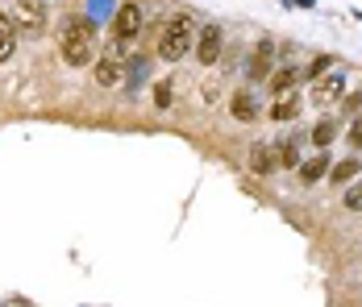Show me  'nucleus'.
Instances as JSON below:
<instances>
[{
	"mask_svg": "<svg viewBox=\"0 0 362 307\" xmlns=\"http://www.w3.org/2000/svg\"><path fill=\"white\" fill-rule=\"evenodd\" d=\"M250 171L254 174H275L284 171V162H279V145H267V141H258L250 150Z\"/></svg>",
	"mask_w": 362,
	"mask_h": 307,
	"instance_id": "0eeeda50",
	"label": "nucleus"
},
{
	"mask_svg": "<svg viewBox=\"0 0 362 307\" xmlns=\"http://www.w3.org/2000/svg\"><path fill=\"white\" fill-rule=\"evenodd\" d=\"M59 54L67 67H92L96 63V30L88 17H67L59 34Z\"/></svg>",
	"mask_w": 362,
	"mask_h": 307,
	"instance_id": "f257e3e1",
	"label": "nucleus"
},
{
	"mask_svg": "<svg viewBox=\"0 0 362 307\" xmlns=\"http://www.w3.org/2000/svg\"><path fill=\"white\" fill-rule=\"evenodd\" d=\"M300 116V92L296 96H279L271 104V121H296Z\"/></svg>",
	"mask_w": 362,
	"mask_h": 307,
	"instance_id": "ddd939ff",
	"label": "nucleus"
},
{
	"mask_svg": "<svg viewBox=\"0 0 362 307\" xmlns=\"http://www.w3.org/2000/svg\"><path fill=\"white\" fill-rule=\"evenodd\" d=\"M346 207H350V212H362V183L346 191Z\"/></svg>",
	"mask_w": 362,
	"mask_h": 307,
	"instance_id": "aec40b11",
	"label": "nucleus"
},
{
	"mask_svg": "<svg viewBox=\"0 0 362 307\" xmlns=\"http://www.w3.org/2000/svg\"><path fill=\"white\" fill-rule=\"evenodd\" d=\"M229 112L238 116V121H258V100H254V92H233L229 96Z\"/></svg>",
	"mask_w": 362,
	"mask_h": 307,
	"instance_id": "9b49d317",
	"label": "nucleus"
},
{
	"mask_svg": "<svg viewBox=\"0 0 362 307\" xmlns=\"http://www.w3.org/2000/svg\"><path fill=\"white\" fill-rule=\"evenodd\" d=\"M279 162L284 167H300V137H291L288 145H279Z\"/></svg>",
	"mask_w": 362,
	"mask_h": 307,
	"instance_id": "f3484780",
	"label": "nucleus"
},
{
	"mask_svg": "<svg viewBox=\"0 0 362 307\" xmlns=\"http://www.w3.org/2000/svg\"><path fill=\"white\" fill-rule=\"evenodd\" d=\"M296 171H300V179H304V183H317V179H325V174H329V158H325V154H317V158L300 162Z\"/></svg>",
	"mask_w": 362,
	"mask_h": 307,
	"instance_id": "4468645a",
	"label": "nucleus"
},
{
	"mask_svg": "<svg viewBox=\"0 0 362 307\" xmlns=\"http://www.w3.org/2000/svg\"><path fill=\"white\" fill-rule=\"evenodd\" d=\"M341 104H346V112H358V104H362V92H350V96H341Z\"/></svg>",
	"mask_w": 362,
	"mask_h": 307,
	"instance_id": "412c9836",
	"label": "nucleus"
},
{
	"mask_svg": "<svg viewBox=\"0 0 362 307\" xmlns=\"http://www.w3.org/2000/svg\"><path fill=\"white\" fill-rule=\"evenodd\" d=\"M196 34H200L196 17H192V13H175V17L163 25V34H158V59H163V63L187 59L192 46H196Z\"/></svg>",
	"mask_w": 362,
	"mask_h": 307,
	"instance_id": "f03ea898",
	"label": "nucleus"
},
{
	"mask_svg": "<svg viewBox=\"0 0 362 307\" xmlns=\"http://www.w3.org/2000/svg\"><path fill=\"white\" fill-rule=\"evenodd\" d=\"M313 100H317V104L341 100V75H337V71H325V75L313 83Z\"/></svg>",
	"mask_w": 362,
	"mask_h": 307,
	"instance_id": "9d476101",
	"label": "nucleus"
},
{
	"mask_svg": "<svg viewBox=\"0 0 362 307\" xmlns=\"http://www.w3.org/2000/svg\"><path fill=\"white\" fill-rule=\"evenodd\" d=\"M92 79L100 88H121L129 79V63L117 59V54H100V63H92Z\"/></svg>",
	"mask_w": 362,
	"mask_h": 307,
	"instance_id": "423d86ee",
	"label": "nucleus"
},
{
	"mask_svg": "<svg viewBox=\"0 0 362 307\" xmlns=\"http://www.w3.org/2000/svg\"><path fill=\"white\" fill-rule=\"evenodd\" d=\"M171 96H175L171 79H167V83H154V104H158V108H171Z\"/></svg>",
	"mask_w": 362,
	"mask_h": 307,
	"instance_id": "a211bd4d",
	"label": "nucleus"
},
{
	"mask_svg": "<svg viewBox=\"0 0 362 307\" xmlns=\"http://www.w3.org/2000/svg\"><path fill=\"white\" fill-rule=\"evenodd\" d=\"M271 63H275V46H271V37L267 42H258L254 46V54H250V79H267L271 75Z\"/></svg>",
	"mask_w": 362,
	"mask_h": 307,
	"instance_id": "1a4fd4ad",
	"label": "nucleus"
},
{
	"mask_svg": "<svg viewBox=\"0 0 362 307\" xmlns=\"http://www.w3.org/2000/svg\"><path fill=\"white\" fill-rule=\"evenodd\" d=\"M13 25L17 34H42L46 30V4L42 0H17V13H13Z\"/></svg>",
	"mask_w": 362,
	"mask_h": 307,
	"instance_id": "39448f33",
	"label": "nucleus"
},
{
	"mask_svg": "<svg viewBox=\"0 0 362 307\" xmlns=\"http://www.w3.org/2000/svg\"><path fill=\"white\" fill-rule=\"evenodd\" d=\"M138 30H142V8H138L134 0H125V4L117 8V17H112V42H121V46H129V50H134Z\"/></svg>",
	"mask_w": 362,
	"mask_h": 307,
	"instance_id": "7ed1b4c3",
	"label": "nucleus"
},
{
	"mask_svg": "<svg viewBox=\"0 0 362 307\" xmlns=\"http://www.w3.org/2000/svg\"><path fill=\"white\" fill-rule=\"evenodd\" d=\"M333 137H337V125H333V121H321V125L313 129V141H317L321 150H325V145H333Z\"/></svg>",
	"mask_w": 362,
	"mask_h": 307,
	"instance_id": "dca6fc26",
	"label": "nucleus"
},
{
	"mask_svg": "<svg viewBox=\"0 0 362 307\" xmlns=\"http://www.w3.org/2000/svg\"><path fill=\"white\" fill-rule=\"evenodd\" d=\"M350 145H354V150H362V116L354 121V129H350Z\"/></svg>",
	"mask_w": 362,
	"mask_h": 307,
	"instance_id": "4be33fe9",
	"label": "nucleus"
},
{
	"mask_svg": "<svg viewBox=\"0 0 362 307\" xmlns=\"http://www.w3.org/2000/svg\"><path fill=\"white\" fill-rule=\"evenodd\" d=\"M362 162L358 158H346V162H337V167H329V174H333V183H350V179H358Z\"/></svg>",
	"mask_w": 362,
	"mask_h": 307,
	"instance_id": "2eb2a0df",
	"label": "nucleus"
},
{
	"mask_svg": "<svg viewBox=\"0 0 362 307\" xmlns=\"http://www.w3.org/2000/svg\"><path fill=\"white\" fill-rule=\"evenodd\" d=\"M13 50H17V25L8 13H0V63L13 59Z\"/></svg>",
	"mask_w": 362,
	"mask_h": 307,
	"instance_id": "f8f14e48",
	"label": "nucleus"
},
{
	"mask_svg": "<svg viewBox=\"0 0 362 307\" xmlns=\"http://www.w3.org/2000/svg\"><path fill=\"white\" fill-rule=\"evenodd\" d=\"M325 71H333V59H317V63H313V67L304 71V75H308V79H321Z\"/></svg>",
	"mask_w": 362,
	"mask_h": 307,
	"instance_id": "6ab92c4d",
	"label": "nucleus"
},
{
	"mask_svg": "<svg viewBox=\"0 0 362 307\" xmlns=\"http://www.w3.org/2000/svg\"><path fill=\"white\" fill-rule=\"evenodd\" d=\"M267 88H271V96H275V100H279V96H296V92H300V71H296V67L271 71V75H267Z\"/></svg>",
	"mask_w": 362,
	"mask_h": 307,
	"instance_id": "6e6552de",
	"label": "nucleus"
},
{
	"mask_svg": "<svg viewBox=\"0 0 362 307\" xmlns=\"http://www.w3.org/2000/svg\"><path fill=\"white\" fill-rule=\"evenodd\" d=\"M196 63L200 67H217L221 50H225V34H221V25H200V34H196Z\"/></svg>",
	"mask_w": 362,
	"mask_h": 307,
	"instance_id": "20e7f679",
	"label": "nucleus"
}]
</instances>
